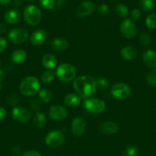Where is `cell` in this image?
Segmentation results:
<instances>
[{"mask_svg": "<svg viewBox=\"0 0 156 156\" xmlns=\"http://www.w3.org/2000/svg\"><path fill=\"white\" fill-rule=\"evenodd\" d=\"M73 86L76 94L84 98H90L96 93V79L90 76L83 75L73 80Z\"/></svg>", "mask_w": 156, "mask_h": 156, "instance_id": "6da1fadb", "label": "cell"}, {"mask_svg": "<svg viewBox=\"0 0 156 156\" xmlns=\"http://www.w3.org/2000/svg\"><path fill=\"white\" fill-rule=\"evenodd\" d=\"M20 91L24 96H32L38 93L41 89V83L38 78L27 76L20 83Z\"/></svg>", "mask_w": 156, "mask_h": 156, "instance_id": "7a4b0ae2", "label": "cell"}, {"mask_svg": "<svg viewBox=\"0 0 156 156\" xmlns=\"http://www.w3.org/2000/svg\"><path fill=\"white\" fill-rule=\"evenodd\" d=\"M55 76L61 82L69 83L76 79V68L74 66L70 63H67V62L61 63L57 68Z\"/></svg>", "mask_w": 156, "mask_h": 156, "instance_id": "3957f363", "label": "cell"}, {"mask_svg": "<svg viewBox=\"0 0 156 156\" xmlns=\"http://www.w3.org/2000/svg\"><path fill=\"white\" fill-rule=\"evenodd\" d=\"M24 18L26 23L29 25H38L42 19V13L41 9L35 5L27 6L24 10Z\"/></svg>", "mask_w": 156, "mask_h": 156, "instance_id": "277c9868", "label": "cell"}, {"mask_svg": "<svg viewBox=\"0 0 156 156\" xmlns=\"http://www.w3.org/2000/svg\"><path fill=\"white\" fill-rule=\"evenodd\" d=\"M84 109L87 112L93 114H99L106 109V104L103 101L94 98H90L84 100L83 103Z\"/></svg>", "mask_w": 156, "mask_h": 156, "instance_id": "5b68a950", "label": "cell"}, {"mask_svg": "<svg viewBox=\"0 0 156 156\" xmlns=\"http://www.w3.org/2000/svg\"><path fill=\"white\" fill-rule=\"evenodd\" d=\"M132 92L129 85L125 83L119 82L113 85L110 88V94L117 100H125L128 98Z\"/></svg>", "mask_w": 156, "mask_h": 156, "instance_id": "8992f818", "label": "cell"}, {"mask_svg": "<svg viewBox=\"0 0 156 156\" xmlns=\"http://www.w3.org/2000/svg\"><path fill=\"white\" fill-rule=\"evenodd\" d=\"M64 134L60 130H52L49 132L44 138V142L48 147L57 148L64 143Z\"/></svg>", "mask_w": 156, "mask_h": 156, "instance_id": "52a82bcc", "label": "cell"}, {"mask_svg": "<svg viewBox=\"0 0 156 156\" xmlns=\"http://www.w3.org/2000/svg\"><path fill=\"white\" fill-rule=\"evenodd\" d=\"M9 41L15 44H21L25 42L28 38V32L21 27H16L9 30L8 34Z\"/></svg>", "mask_w": 156, "mask_h": 156, "instance_id": "ba28073f", "label": "cell"}, {"mask_svg": "<svg viewBox=\"0 0 156 156\" xmlns=\"http://www.w3.org/2000/svg\"><path fill=\"white\" fill-rule=\"evenodd\" d=\"M120 32L122 36L127 39L135 37L137 33L136 26L132 19H125L120 24Z\"/></svg>", "mask_w": 156, "mask_h": 156, "instance_id": "9c48e42d", "label": "cell"}, {"mask_svg": "<svg viewBox=\"0 0 156 156\" xmlns=\"http://www.w3.org/2000/svg\"><path fill=\"white\" fill-rule=\"evenodd\" d=\"M12 117L18 123H27L31 118V113L25 108L17 106L12 109Z\"/></svg>", "mask_w": 156, "mask_h": 156, "instance_id": "30bf717a", "label": "cell"}, {"mask_svg": "<svg viewBox=\"0 0 156 156\" xmlns=\"http://www.w3.org/2000/svg\"><path fill=\"white\" fill-rule=\"evenodd\" d=\"M95 10V5L90 1L81 2L76 9V14L80 18H86Z\"/></svg>", "mask_w": 156, "mask_h": 156, "instance_id": "8fae6325", "label": "cell"}, {"mask_svg": "<svg viewBox=\"0 0 156 156\" xmlns=\"http://www.w3.org/2000/svg\"><path fill=\"white\" fill-rule=\"evenodd\" d=\"M49 116L56 121H61L67 117V111L64 107L61 105H53L49 109Z\"/></svg>", "mask_w": 156, "mask_h": 156, "instance_id": "7c38bea8", "label": "cell"}, {"mask_svg": "<svg viewBox=\"0 0 156 156\" xmlns=\"http://www.w3.org/2000/svg\"><path fill=\"white\" fill-rule=\"evenodd\" d=\"M86 121L83 117H76L73 118L71 123V132L76 136L83 135L86 130Z\"/></svg>", "mask_w": 156, "mask_h": 156, "instance_id": "4fadbf2b", "label": "cell"}, {"mask_svg": "<svg viewBox=\"0 0 156 156\" xmlns=\"http://www.w3.org/2000/svg\"><path fill=\"white\" fill-rule=\"evenodd\" d=\"M47 39V33L44 29H37L30 37V42L35 47H38L45 43Z\"/></svg>", "mask_w": 156, "mask_h": 156, "instance_id": "5bb4252c", "label": "cell"}, {"mask_svg": "<svg viewBox=\"0 0 156 156\" xmlns=\"http://www.w3.org/2000/svg\"><path fill=\"white\" fill-rule=\"evenodd\" d=\"M99 131L105 135H113L118 132L119 126L115 122L105 121L99 125Z\"/></svg>", "mask_w": 156, "mask_h": 156, "instance_id": "9a60e30c", "label": "cell"}, {"mask_svg": "<svg viewBox=\"0 0 156 156\" xmlns=\"http://www.w3.org/2000/svg\"><path fill=\"white\" fill-rule=\"evenodd\" d=\"M41 63L47 70H50L55 68L58 65V59L52 53H44L41 58Z\"/></svg>", "mask_w": 156, "mask_h": 156, "instance_id": "2e32d148", "label": "cell"}, {"mask_svg": "<svg viewBox=\"0 0 156 156\" xmlns=\"http://www.w3.org/2000/svg\"><path fill=\"white\" fill-rule=\"evenodd\" d=\"M142 61L144 64L149 68L156 67V52L154 50H148L144 52L142 55Z\"/></svg>", "mask_w": 156, "mask_h": 156, "instance_id": "e0dca14e", "label": "cell"}, {"mask_svg": "<svg viewBox=\"0 0 156 156\" xmlns=\"http://www.w3.org/2000/svg\"><path fill=\"white\" fill-rule=\"evenodd\" d=\"M21 19V13L18 10L12 9L8 10L4 15V20L9 24H15Z\"/></svg>", "mask_w": 156, "mask_h": 156, "instance_id": "ac0fdd59", "label": "cell"}, {"mask_svg": "<svg viewBox=\"0 0 156 156\" xmlns=\"http://www.w3.org/2000/svg\"><path fill=\"white\" fill-rule=\"evenodd\" d=\"M121 56L126 61H132L137 56V50L134 47L125 46L121 50Z\"/></svg>", "mask_w": 156, "mask_h": 156, "instance_id": "d6986e66", "label": "cell"}, {"mask_svg": "<svg viewBox=\"0 0 156 156\" xmlns=\"http://www.w3.org/2000/svg\"><path fill=\"white\" fill-rule=\"evenodd\" d=\"M81 102V97L78 94L69 93L66 94L64 98V105L68 107H76L79 105Z\"/></svg>", "mask_w": 156, "mask_h": 156, "instance_id": "ffe728a7", "label": "cell"}, {"mask_svg": "<svg viewBox=\"0 0 156 156\" xmlns=\"http://www.w3.org/2000/svg\"><path fill=\"white\" fill-rule=\"evenodd\" d=\"M51 47L56 51H64L69 47V43L63 37H58L51 41Z\"/></svg>", "mask_w": 156, "mask_h": 156, "instance_id": "44dd1931", "label": "cell"}, {"mask_svg": "<svg viewBox=\"0 0 156 156\" xmlns=\"http://www.w3.org/2000/svg\"><path fill=\"white\" fill-rule=\"evenodd\" d=\"M27 59V53L24 50H15L11 55V59L15 64H21Z\"/></svg>", "mask_w": 156, "mask_h": 156, "instance_id": "7402d4cb", "label": "cell"}, {"mask_svg": "<svg viewBox=\"0 0 156 156\" xmlns=\"http://www.w3.org/2000/svg\"><path fill=\"white\" fill-rule=\"evenodd\" d=\"M33 123L38 129H41L47 124V117L44 113L37 112L33 118Z\"/></svg>", "mask_w": 156, "mask_h": 156, "instance_id": "603a6c76", "label": "cell"}, {"mask_svg": "<svg viewBox=\"0 0 156 156\" xmlns=\"http://www.w3.org/2000/svg\"><path fill=\"white\" fill-rule=\"evenodd\" d=\"M38 94L41 101L44 102V104H48L51 101L52 93L47 88H41Z\"/></svg>", "mask_w": 156, "mask_h": 156, "instance_id": "cb8c5ba5", "label": "cell"}, {"mask_svg": "<svg viewBox=\"0 0 156 156\" xmlns=\"http://www.w3.org/2000/svg\"><path fill=\"white\" fill-rule=\"evenodd\" d=\"M139 6L145 12H151L155 6L154 0H139Z\"/></svg>", "mask_w": 156, "mask_h": 156, "instance_id": "d4e9b609", "label": "cell"}, {"mask_svg": "<svg viewBox=\"0 0 156 156\" xmlns=\"http://www.w3.org/2000/svg\"><path fill=\"white\" fill-rule=\"evenodd\" d=\"M115 12H116V15L119 17V18H125L128 16V9L126 5L124 4H119L116 5V9H115Z\"/></svg>", "mask_w": 156, "mask_h": 156, "instance_id": "484cf974", "label": "cell"}, {"mask_svg": "<svg viewBox=\"0 0 156 156\" xmlns=\"http://www.w3.org/2000/svg\"><path fill=\"white\" fill-rule=\"evenodd\" d=\"M55 74L51 70H46L41 75V80L44 83H50L54 79Z\"/></svg>", "mask_w": 156, "mask_h": 156, "instance_id": "4316f807", "label": "cell"}, {"mask_svg": "<svg viewBox=\"0 0 156 156\" xmlns=\"http://www.w3.org/2000/svg\"><path fill=\"white\" fill-rule=\"evenodd\" d=\"M147 82L151 86L156 85V68L152 69L148 73L146 76Z\"/></svg>", "mask_w": 156, "mask_h": 156, "instance_id": "83f0119b", "label": "cell"}, {"mask_svg": "<svg viewBox=\"0 0 156 156\" xmlns=\"http://www.w3.org/2000/svg\"><path fill=\"white\" fill-rule=\"evenodd\" d=\"M145 25L149 29L156 28V14H150L145 19Z\"/></svg>", "mask_w": 156, "mask_h": 156, "instance_id": "f1b7e54d", "label": "cell"}, {"mask_svg": "<svg viewBox=\"0 0 156 156\" xmlns=\"http://www.w3.org/2000/svg\"><path fill=\"white\" fill-rule=\"evenodd\" d=\"M139 154V149L136 146H128L124 149V156H137Z\"/></svg>", "mask_w": 156, "mask_h": 156, "instance_id": "f546056e", "label": "cell"}, {"mask_svg": "<svg viewBox=\"0 0 156 156\" xmlns=\"http://www.w3.org/2000/svg\"><path fill=\"white\" fill-rule=\"evenodd\" d=\"M96 88H99V89L105 90L109 87V82L106 79L102 77H99L96 79Z\"/></svg>", "mask_w": 156, "mask_h": 156, "instance_id": "4dcf8cb0", "label": "cell"}, {"mask_svg": "<svg viewBox=\"0 0 156 156\" xmlns=\"http://www.w3.org/2000/svg\"><path fill=\"white\" fill-rule=\"evenodd\" d=\"M139 41L142 45L149 46L151 41V38L149 34L146 33V32H143V33L141 34L140 36H139Z\"/></svg>", "mask_w": 156, "mask_h": 156, "instance_id": "1f68e13d", "label": "cell"}, {"mask_svg": "<svg viewBox=\"0 0 156 156\" xmlns=\"http://www.w3.org/2000/svg\"><path fill=\"white\" fill-rule=\"evenodd\" d=\"M56 2L55 0H40V5L44 9H53Z\"/></svg>", "mask_w": 156, "mask_h": 156, "instance_id": "d6a6232c", "label": "cell"}, {"mask_svg": "<svg viewBox=\"0 0 156 156\" xmlns=\"http://www.w3.org/2000/svg\"><path fill=\"white\" fill-rule=\"evenodd\" d=\"M97 11L100 15H106L110 12V7L106 4H102L97 8Z\"/></svg>", "mask_w": 156, "mask_h": 156, "instance_id": "836d02e7", "label": "cell"}, {"mask_svg": "<svg viewBox=\"0 0 156 156\" xmlns=\"http://www.w3.org/2000/svg\"><path fill=\"white\" fill-rule=\"evenodd\" d=\"M130 17L132 21H137L141 18V12L139 9H134L130 12Z\"/></svg>", "mask_w": 156, "mask_h": 156, "instance_id": "e575fe53", "label": "cell"}, {"mask_svg": "<svg viewBox=\"0 0 156 156\" xmlns=\"http://www.w3.org/2000/svg\"><path fill=\"white\" fill-rule=\"evenodd\" d=\"M7 47V41L2 37H0V53L4 52Z\"/></svg>", "mask_w": 156, "mask_h": 156, "instance_id": "d590c367", "label": "cell"}, {"mask_svg": "<svg viewBox=\"0 0 156 156\" xmlns=\"http://www.w3.org/2000/svg\"><path fill=\"white\" fill-rule=\"evenodd\" d=\"M21 156H41V155L36 150H28L24 152Z\"/></svg>", "mask_w": 156, "mask_h": 156, "instance_id": "8d00e7d4", "label": "cell"}, {"mask_svg": "<svg viewBox=\"0 0 156 156\" xmlns=\"http://www.w3.org/2000/svg\"><path fill=\"white\" fill-rule=\"evenodd\" d=\"M6 116V111L4 108L0 107V121L2 120Z\"/></svg>", "mask_w": 156, "mask_h": 156, "instance_id": "74e56055", "label": "cell"}, {"mask_svg": "<svg viewBox=\"0 0 156 156\" xmlns=\"http://www.w3.org/2000/svg\"><path fill=\"white\" fill-rule=\"evenodd\" d=\"M5 79V74L2 69H0V89L2 88V82Z\"/></svg>", "mask_w": 156, "mask_h": 156, "instance_id": "f35d334b", "label": "cell"}, {"mask_svg": "<svg viewBox=\"0 0 156 156\" xmlns=\"http://www.w3.org/2000/svg\"><path fill=\"white\" fill-rule=\"evenodd\" d=\"M11 0H0V5H6L9 4Z\"/></svg>", "mask_w": 156, "mask_h": 156, "instance_id": "ab89813d", "label": "cell"}, {"mask_svg": "<svg viewBox=\"0 0 156 156\" xmlns=\"http://www.w3.org/2000/svg\"><path fill=\"white\" fill-rule=\"evenodd\" d=\"M63 2H64V0H58V2H57V5H58V9H61V8H62V6H64V4L62 3Z\"/></svg>", "mask_w": 156, "mask_h": 156, "instance_id": "60d3db41", "label": "cell"}, {"mask_svg": "<svg viewBox=\"0 0 156 156\" xmlns=\"http://www.w3.org/2000/svg\"><path fill=\"white\" fill-rule=\"evenodd\" d=\"M28 1H29V2H34V1H35V0H28Z\"/></svg>", "mask_w": 156, "mask_h": 156, "instance_id": "b9f144b4", "label": "cell"}, {"mask_svg": "<svg viewBox=\"0 0 156 156\" xmlns=\"http://www.w3.org/2000/svg\"><path fill=\"white\" fill-rule=\"evenodd\" d=\"M1 64H2V63H1V61H0V66H1Z\"/></svg>", "mask_w": 156, "mask_h": 156, "instance_id": "7bdbcfd3", "label": "cell"}]
</instances>
